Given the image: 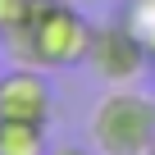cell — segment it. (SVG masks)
I'll use <instances>...</instances> for the list:
<instances>
[{
	"label": "cell",
	"mask_w": 155,
	"mask_h": 155,
	"mask_svg": "<svg viewBox=\"0 0 155 155\" xmlns=\"http://www.w3.org/2000/svg\"><path fill=\"white\" fill-rule=\"evenodd\" d=\"M150 82H155V64H150Z\"/></svg>",
	"instance_id": "9"
},
{
	"label": "cell",
	"mask_w": 155,
	"mask_h": 155,
	"mask_svg": "<svg viewBox=\"0 0 155 155\" xmlns=\"http://www.w3.org/2000/svg\"><path fill=\"white\" fill-rule=\"evenodd\" d=\"M87 64L114 87H128L146 73L150 55L137 37V28L128 18H110V23H96L91 28V50H87Z\"/></svg>",
	"instance_id": "3"
},
{
	"label": "cell",
	"mask_w": 155,
	"mask_h": 155,
	"mask_svg": "<svg viewBox=\"0 0 155 155\" xmlns=\"http://www.w3.org/2000/svg\"><path fill=\"white\" fill-rule=\"evenodd\" d=\"M0 155H50V146H46V123L0 119Z\"/></svg>",
	"instance_id": "5"
},
{
	"label": "cell",
	"mask_w": 155,
	"mask_h": 155,
	"mask_svg": "<svg viewBox=\"0 0 155 155\" xmlns=\"http://www.w3.org/2000/svg\"><path fill=\"white\" fill-rule=\"evenodd\" d=\"M146 155H155V141H150V150H146Z\"/></svg>",
	"instance_id": "10"
},
{
	"label": "cell",
	"mask_w": 155,
	"mask_h": 155,
	"mask_svg": "<svg viewBox=\"0 0 155 155\" xmlns=\"http://www.w3.org/2000/svg\"><path fill=\"white\" fill-rule=\"evenodd\" d=\"M128 23L137 28V37H141V46H146V55H150V64H155V0H132Z\"/></svg>",
	"instance_id": "6"
},
{
	"label": "cell",
	"mask_w": 155,
	"mask_h": 155,
	"mask_svg": "<svg viewBox=\"0 0 155 155\" xmlns=\"http://www.w3.org/2000/svg\"><path fill=\"white\" fill-rule=\"evenodd\" d=\"M87 132L96 155H146L155 141V96L132 87L105 91L91 110Z\"/></svg>",
	"instance_id": "2"
},
{
	"label": "cell",
	"mask_w": 155,
	"mask_h": 155,
	"mask_svg": "<svg viewBox=\"0 0 155 155\" xmlns=\"http://www.w3.org/2000/svg\"><path fill=\"white\" fill-rule=\"evenodd\" d=\"M23 14H28V0H0V32H9Z\"/></svg>",
	"instance_id": "7"
},
{
	"label": "cell",
	"mask_w": 155,
	"mask_h": 155,
	"mask_svg": "<svg viewBox=\"0 0 155 155\" xmlns=\"http://www.w3.org/2000/svg\"><path fill=\"white\" fill-rule=\"evenodd\" d=\"M50 155H87V150H82V146H55Z\"/></svg>",
	"instance_id": "8"
},
{
	"label": "cell",
	"mask_w": 155,
	"mask_h": 155,
	"mask_svg": "<svg viewBox=\"0 0 155 155\" xmlns=\"http://www.w3.org/2000/svg\"><path fill=\"white\" fill-rule=\"evenodd\" d=\"M91 28L68 0H28V14L0 32L5 55H14V64H32V68H78L87 64L91 50Z\"/></svg>",
	"instance_id": "1"
},
{
	"label": "cell",
	"mask_w": 155,
	"mask_h": 155,
	"mask_svg": "<svg viewBox=\"0 0 155 155\" xmlns=\"http://www.w3.org/2000/svg\"><path fill=\"white\" fill-rule=\"evenodd\" d=\"M50 114H55V96H50L46 68H32V64L0 68V119L50 123Z\"/></svg>",
	"instance_id": "4"
},
{
	"label": "cell",
	"mask_w": 155,
	"mask_h": 155,
	"mask_svg": "<svg viewBox=\"0 0 155 155\" xmlns=\"http://www.w3.org/2000/svg\"><path fill=\"white\" fill-rule=\"evenodd\" d=\"M0 55H5V46H0Z\"/></svg>",
	"instance_id": "11"
}]
</instances>
